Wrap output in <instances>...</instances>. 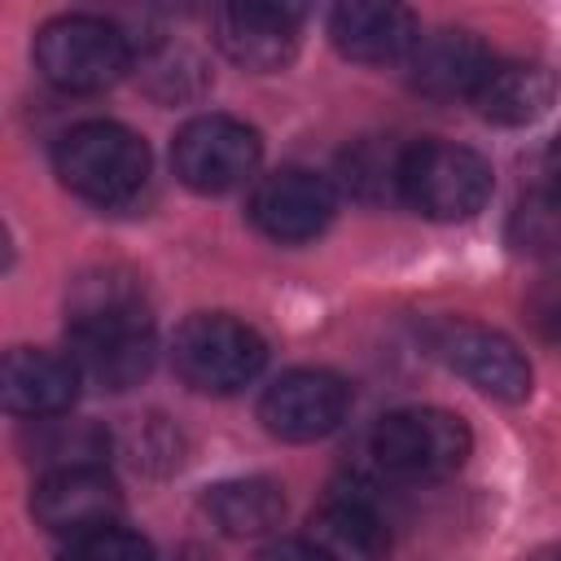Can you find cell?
Listing matches in <instances>:
<instances>
[{"instance_id":"8fae6325","label":"cell","mask_w":561,"mask_h":561,"mask_svg":"<svg viewBox=\"0 0 561 561\" xmlns=\"http://www.w3.org/2000/svg\"><path fill=\"white\" fill-rule=\"evenodd\" d=\"M337 210V193L324 175L302 171V167H280L272 175L259 180V188L250 193V219L263 237L298 245L311 241L329 228Z\"/></svg>"},{"instance_id":"30bf717a","label":"cell","mask_w":561,"mask_h":561,"mask_svg":"<svg viewBox=\"0 0 561 561\" xmlns=\"http://www.w3.org/2000/svg\"><path fill=\"white\" fill-rule=\"evenodd\" d=\"M31 513H35V522H39L48 535L83 539V535H92V530L118 526L123 491H118V482H114L101 465L57 469V473H44V478L35 482Z\"/></svg>"},{"instance_id":"2e32d148","label":"cell","mask_w":561,"mask_h":561,"mask_svg":"<svg viewBox=\"0 0 561 561\" xmlns=\"http://www.w3.org/2000/svg\"><path fill=\"white\" fill-rule=\"evenodd\" d=\"M561 92V75L543 61H495L478 92L469 96L473 110L495 127H526L552 110Z\"/></svg>"},{"instance_id":"e0dca14e","label":"cell","mask_w":561,"mask_h":561,"mask_svg":"<svg viewBox=\"0 0 561 561\" xmlns=\"http://www.w3.org/2000/svg\"><path fill=\"white\" fill-rule=\"evenodd\" d=\"M302 539L324 561H386L390 530L364 495H329L311 517Z\"/></svg>"},{"instance_id":"277c9868","label":"cell","mask_w":561,"mask_h":561,"mask_svg":"<svg viewBox=\"0 0 561 561\" xmlns=\"http://www.w3.org/2000/svg\"><path fill=\"white\" fill-rule=\"evenodd\" d=\"M495 175L478 149L451 140H421L403 149L399 162V197L430 219H469L491 202Z\"/></svg>"},{"instance_id":"9c48e42d","label":"cell","mask_w":561,"mask_h":561,"mask_svg":"<svg viewBox=\"0 0 561 561\" xmlns=\"http://www.w3.org/2000/svg\"><path fill=\"white\" fill-rule=\"evenodd\" d=\"M346 408H351V386L337 373H329V368H289L263 390L259 421L272 438L311 443V438L333 434L342 425Z\"/></svg>"},{"instance_id":"d6986e66","label":"cell","mask_w":561,"mask_h":561,"mask_svg":"<svg viewBox=\"0 0 561 561\" xmlns=\"http://www.w3.org/2000/svg\"><path fill=\"white\" fill-rule=\"evenodd\" d=\"M22 451L44 465L48 473L57 469H83L101 465L110 451V434L96 421H75V416H44L22 434Z\"/></svg>"},{"instance_id":"ffe728a7","label":"cell","mask_w":561,"mask_h":561,"mask_svg":"<svg viewBox=\"0 0 561 561\" xmlns=\"http://www.w3.org/2000/svg\"><path fill=\"white\" fill-rule=\"evenodd\" d=\"M504 237L517 254H535V259L561 254V188L539 184V188L522 193L517 206L508 210Z\"/></svg>"},{"instance_id":"8992f818","label":"cell","mask_w":561,"mask_h":561,"mask_svg":"<svg viewBox=\"0 0 561 561\" xmlns=\"http://www.w3.org/2000/svg\"><path fill=\"white\" fill-rule=\"evenodd\" d=\"M171 359H175V373L193 390L237 394L241 386H250L263 373L267 342L250 324H241L224 311H202V316H188L175 329Z\"/></svg>"},{"instance_id":"7402d4cb","label":"cell","mask_w":561,"mask_h":561,"mask_svg":"<svg viewBox=\"0 0 561 561\" xmlns=\"http://www.w3.org/2000/svg\"><path fill=\"white\" fill-rule=\"evenodd\" d=\"M399 162H403V149H390L386 140H359L355 149L342 153V180L355 197L381 202L399 193Z\"/></svg>"},{"instance_id":"484cf974","label":"cell","mask_w":561,"mask_h":561,"mask_svg":"<svg viewBox=\"0 0 561 561\" xmlns=\"http://www.w3.org/2000/svg\"><path fill=\"white\" fill-rule=\"evenodd\" d=\"M535 561H561V552H539Z\"/></svg>"},{"instance_id":"6da1fadb","label":"cell","mask_w":561,"mask_h":561,"mask_svg":"<svg viewBox=\"0 0 561 561\" xmlns=\"http://www.w3.org/2000/svg\"><path fill=\"white\" fill-rule=\"evenodd\" d=\"M70 359L105 390H127L153 368V320L145 289L123 267L83 272L66 298Z\"/></svg>"},{"instance_id":"603a6c76","label":"cell","mask_w":561,"mask_h":561,"mask_svg":"<svg viewBox=\"0 0 561 561\" xmlns=\"http://www.w3.org/2000/svg\"><path fill=\"white\" fill-rule=\"evenodd\" d=\"M61 561H153V548L145 535H136L127 526H105L83 539H70Z\"/></svg>"},{"instance_id":"ba28073f","label":"cell","mask_w":561,"mask_h":561,"mask_svg":"<svg viewBox=\"0 0 561 561\" xmlns=\"http://www.w3.org/2000/svg\"><path fill=\"white\" fill-rule=\"evenodd\" d=\"M263 158L259 131L232 114H197L171 140L175 175L197 193H228L245 175H254Z\"/></svg>"},{"instance_id":"52a82bcc","label":"cell","mask_w":561,"mask_h":561,"mask_svg":"<svg viewBox=\"0 0 561 561\" xmlns=\"http://www.w3.org/2000/svg\"><path fill=\"white\" fill-rule=\"evenodd\" d=\"M425 346L438 364H447L456 377L491 399L517 403L530 394V359L500 329L473 320H434L425 324Z\"/></svg>"},{"instance_id":"ac0fdd59","label":"cell","mask_w":561,"mask_h":561,"mask_svg":"<svg viewBox=\"0 0 561 561\" xmlns=\"http://www.w3.org/2000/svg\"><path fill=\"white\" fill-rule=\"evenodd\" d=\"M202 508L210 513V522L224 535L254 539V535H267L272 526H280L285 491L272 478H228V482H215L206 491Z\"/></svg>"},{"instance_id":"9a60e30c","label":"cell","mask_w":561,"mask_h":561,"mask_svg":"<svg viewBox=\"0 0 561 561\" xmlns=\"http://www.w3.org/2000/svg\"><path fill=\"white\" fill-rule=\"evenodd\" d=\"M79 381H83V373L75 368L70 355L31 351V346L9 351L4 355V368H0L4 408L13 416H31V421L70 412V403L79 399Z\"/></svg>"},{"instance_id":"7a4b0ae2","label":"cell","mask_w":561,"mask_h":561,"mask_svg":"<svg viewBox=\"0 0 561 561\" xmlns=\"http://www.w3.org/2000/svg\"><path fill=\"white\" fill-rule=\"evenodd\" d=\"M53 167L70 193H79L96 206H118L140 193V184L149 175V149L131 127L92 118V123L70 127L57 140Z\"/></svg>"},{"instance_id":"5bb4252c","label":"cell","mask_w":561,"mask_h":561,"mask_svg":"<svg viewBox=\"0 0 561 561\" xmlns=\"http://www.w3.org/2000/svg\"><path fill=\"white\" fill-rule=\"evenodd\" d=\"M491 66L495 57L473 31L443 26L434 35H421V44L412 48L408 83L430 101H456V96H473Z\"/></svg>"},{"instance_id":"3957f363","label":"cell","mask_w":561,"mask_h":561,"mask_svg":"<svg viewBox=\"0 0 561 561\" xmlns=\"http://www.w3.org/2000/svg\"><path fill=\"white\" fill-rule=\"evenodd\" d=\"M35 66L61 92H105L131 66V39L118 22L96 13H66L39 26Z\"/></svg>"},{"instance_id":"d4e9b609","label":"cell","mask_w":561,"mask_h":561,"mask_svg":"<svg viewBox=\"0 0 561 561\" xmlns=\"http://www.w3.org/2000/svg\"><path fill=\"white\" fill-rule=\"evenodd\" d=\"M548 175H552V184L561 188V140L548 149Z\"/></svg>"},{"instance_id":"4fadbf2b","label":"cell","mask_w":561,"mask_h":561,"mask_svg":"<svg viewBox=\"0 0 561 561\" xmlns=\"http://www.w3.org/2000/svg\"><path fill=\"white\" fill-rule=\"evenodd\" d=\"M329 39L351 61L390 66V61H408L412 57V48L421 44V22L403 4L351 0V4H337L329 13Z\"/></svg>"},{"instance_id":"7c38bea8","label":"cell","mask_w":561,"mask_h":561,"mask_svg":"<svg viewBox=\"0 0 561 561\" xmlns=\"http://www.w3.org/2000/svg\"><path fill=\"white\" fill-rule=\"evenodd\" d=\"M298 22L302 13L289 4H263V0H241V4H219L210 13L215 44L224 48L228 61L245 70H280L298 53Z\"/></svg>"},{"instance_id":"cb8c5ba5","label":"cell","mask_w":561,"mask_h":561,"mask_svg":"<svg viewBox=\"0 0 561 561\" xmlns=\"http://www.w3.org/2000/svg\"><path fill=\"white\" fill-rule=\"evenodd\" d=\"M254 561H324L307 539H276V543H267Z\"/></svg>"},{"instance_id":"44dd1931","label":"cell","mask_w":561,"mask_h":561,"mask_svg":"<svg viewBox=\"0 0 561 561\" xmlns=\"http://www.w3.org/2000/svg\"><path fill=\"white\" fill-rule=\"evenodd\" d=\"M140 79L158 101H188L206 88V70H202L197 53H188L180 44H153L140 57Z\"/></svg>"},{"instance_id":"5b68a950","label":"cell","mask_w":561,"mask_h":561,"mask_svg":"<svg viewBox=\"0 0 561 561\" xmlns=\"http://www.w3.org/2000/svg\"><path fill=\"white\" fill-rule=\"evenodd\" d=\"M473 434L447 408H399L377 421L373 456L390 478L403 482H438L451 478L469 460Z\"/></svg>"}]
</instances>
